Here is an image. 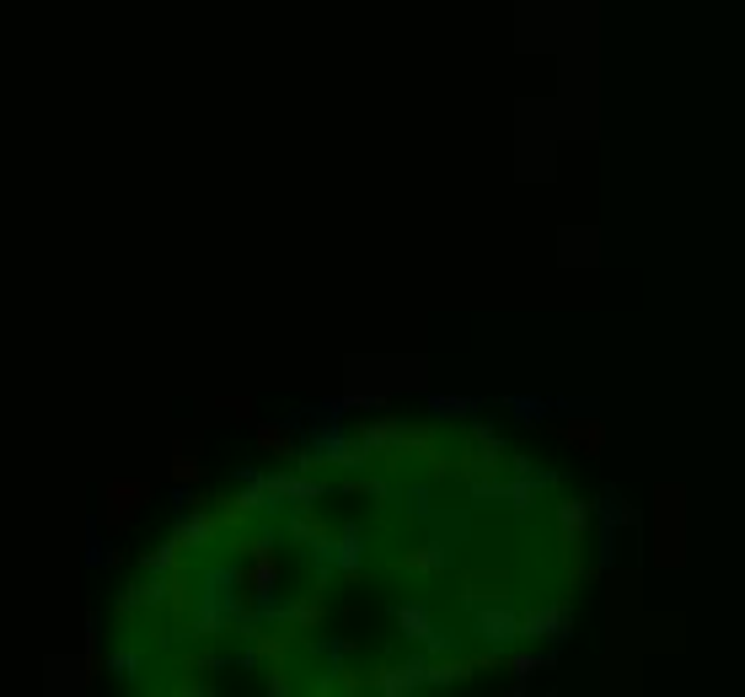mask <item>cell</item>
I'll use <instances>...</instances> for the list:
<instances>
[{"label": "cell", "instance_id": "obj_1", "mask_svg": "<svg viewBox=\"0 0 745 697\" xmlns=\"http://www.w3.org/2000/svg\"><path fill=\"white\" fill-rule=\"evenodd\" d=\"M140 494H145L140 483H118V489L107 494V505H113V526H118V521H129V510H134L129 499H140Z\"/></svg>", "mask_w": 745, "mask_h": 697}]
</instances>
